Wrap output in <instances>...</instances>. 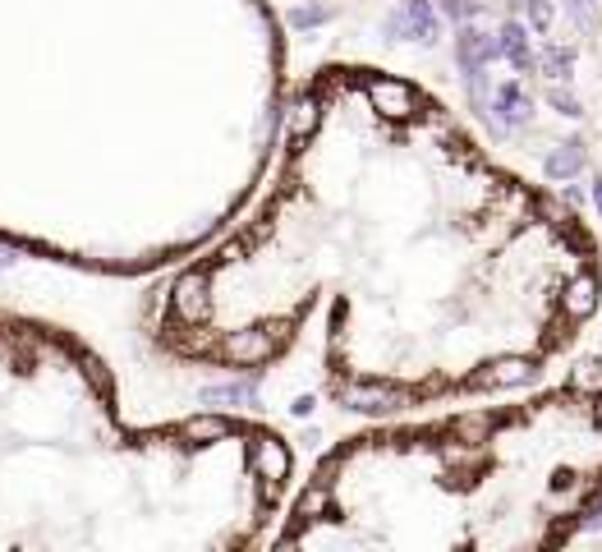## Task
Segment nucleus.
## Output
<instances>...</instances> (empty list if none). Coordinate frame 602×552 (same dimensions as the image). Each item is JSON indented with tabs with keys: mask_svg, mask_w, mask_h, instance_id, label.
<instances>
[{
	"mask_svg": "<svg viewBox=\"0 0 602 552\" xmlns=\"http://www.w3.org/2000/svg\"><path fill=\"white\" fill-rule=\"evenodd\" d=\"M598 295L593 235L428 87L327 64L253 212L152 295L147 341L189 368L267 373L327 314L331 401L391 414L524 383Z\"/></svg>",
	"mask_w": 602,
	"mask_h": 552,
	"instance_id": "f257e3e1",
	"label": "nucleus"
},
{
	"mask_svg": "<svg viewBox=\"0 0 602 552\" xmlns=\"http://www.w3.org/2000/svg\"><path fill=\"white\" fill-rule=\"evenodd\" d=\"M295 451L258 419L125 424L79 331L0 304V552H235L272 543Z\"/></svg>",
	"mask_w": 602,
	"mask_h": 552,
	"instance_id": "f03ea898",
	"label": "nucleus"
},
{
	"mask_svg": "<svg viewBox=\"0 0 602 552\" xmlns=\"http://www.w3.org/2000/svg\"><path fill=\"white\" fill-rule=\"evenodd\" d=\"M602 502V364L520 406L377 424L337 442L272 548H562Z\"/></svg>",
	"mask_w": 602,
	"mask_h": 552,
	"instance_id": "7ed1b4c3",
	"label": "nucleus"
}]
</instances>
